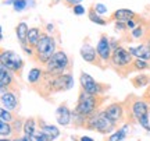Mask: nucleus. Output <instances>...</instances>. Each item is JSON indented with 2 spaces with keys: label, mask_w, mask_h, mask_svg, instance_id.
<instances>
[{
  "label": "nucleus",
  "mask_w": 150,
  "mask_h": 141,
  "mask_svg": "<svg viewBox=\"0 0 150 141\" xmlns=\"http://www.w3.org/2000/svg\"><path fill=\"white\" fill-rule=\"evenodd\" d=\"M96 50L100 60L103 62V64L107 67L110 64V59H111V54H112L111 39L107 37V34H102L100 35V38H99L96 45Z\"/></svg>",
  "instance_id": "6e6552de"
},
{
  "label": "nucleus",
  "mask_w": 150,
  "mask_h": 141,
  "mask_svg": "<svg viewBox=\"0 0 150 141\" xmlns=\"http://www.w3.org/2000/svg\"><path fill=\"white\" fill-rule=\"evenodd\" d=\"M43 74H45V69H42V67H32V69L29 70L27 78H28L29 85H31L33 89L40 84V81H42V78H43Z\"/></svg>",
  "instance_id": "f3484780"
},
{
  "label": "nucleus",
  "mask_w": 150,
  "mask_h": 141,
  "mask_svg": "<svg viewBox=\"0 0 150 141\" xmlns=\"http://www.w3.org/2000/svg\"><path fill=\"white\" fill-rule=\"evenodd\" d=\"M13 141H21V138H14Z\"/></svg>",
  "instance_id": "ea45409f"
},
{
  "label": "nucleus",
  "mask_w": 150,
  "mask_h": 141,
  "mask_svg": "<svg viewBox=\"0 0 150 141\" xmlns=\"http://www.w3.org/2000/svg\"><path fill=\"white\" fill-rule=\"evenodd\" d=\"M88 18H89V21H92L93 24H97V25H106V24L110 21V20L103 18V16H100L99 13H96V10H95L93 4L88 9Z\"/></svg>",
  "instance_id": "aec40b11"
},
{
  "label": "nucleus",
  "mask_w": 150,
  "mask_h": 141,
  "mask_svg": "<svg viewBox=\"0 0 150 141\" xmlns=\"http://www.w3.org/2000/svg\"><path fill=\"white\" fill-rule=\"evenodd\" d=\"M150 67L149 62L145 59H135L134 63H132V70L134 71H143V70H147Z\"/></svg>",
  "instance_id": "a878e982"
},
{
  "label": "nucleus",
  "mask_w": 150,
  "mask_h": 141,
  "mask_svg": "<svg viewBox=\"0 0 150 141\" xmlns=\"http://www.w3.org/2000/svg\"><path fill=\"white\" fill-rule=\"evenodd\" d=\"M27 7H28L27 0H16V1H14V4H13V9H14V11H17V13L24 11Z\"/></svg>",
  "instance_id": "c85d7f7f"
},
{
  "label": "nucleus",
  "mask_w": 150,
  "mask_h": 141,
  "mask_svg": "<svg viewBox=\"0 0 150 141\" xmlns=\"http://www.w3.org/2000/svg\"><path fill=\"white\" fill-rule=\"evenodd\" d=\"M81 141H95V140L91 138V137H88V136H83V137H81Z\"/></svg>",
  "instance_id": "e433bc0d"
},
{
  "label": "nucleus",
  "mask_w": 150,
  "mask_h": 141,
  "mask_svg": "<svg viewBox=\"0 0 150 141\" xmlns=\"http://www.w3.org/2000/svg\"><path fill=\"white\" fill-rule=\"evenodd\" d=\"M14 134V130H13V125L11 123H7V122H1L0 123V136L6 138V137H10Z\"/></svg>",
  "instance_id": "393cba45"
},
{
  "label": "nucleus",
  "mask_w": 150,
  "mask_h": 141,
  "mask_svg": "<svg viewBox=\"0 0 150 141\" xmlns=\"http://www.w3.org/2000/svg\"><path fill=\"white\" fill-rule=\"evenodd\" d=\"M43 69L46 71H49L50 74L59 76V74L70 73L71 69H72V62H71L70 56L65 53L64 50H57L49 59L47 63L43 66Z\"/></svg>",
  "instance_id": "7ed1b4c3"
},
{
  "label": "nucleus",
  "mask_w": 150,
  "mask_h": 141,
  "mask_svg": "<svg viewBox=\"0 0 150 141\" xmlns=\"http://www.w3.org/2000/svg\"><path fill=\"white\" fill-rule=\"evenodd\" d=\"M28 32H29V27H28L27 22H18L16 27V34H17V39L21 46H25L27 45V38H28Z\"/></svg>",
  "instance_id": "a211bd4d"
},
{
  "label": "nucleus",
  "mask_w": 150,
  "mask_h": 141,
  "mask_svg": "<svg viewBox=\"0 0 150 141\" xmlns=\"http://www.w3.org/2000/svg\"><path fill=\"white\" fill-rule=\"evenodd\" d=\"M149 102L145 101L143 98L140 99V98H135L132 103H131V112H132V116H134L136 122L142 117V116H145L146 113H149Z\"/></svg>",
  "instance_id": "ddd939ff"
},
{
  "label": "nucleus",
  "mask_w": 150,
  "mask_h": 141,
  "mask_svg": "<svg viewBox=\"0 0 150 141\" xmlns=\"http://www.w3.org/2000/svg\"><path fill=\"white\" fill-rule=\"evenodd\" d=\"M40 131H43V133L47 136L49 141L56 140V138L60 136V130L53 125H45V123H42V126H40Z\"/></svg>",
  "instance_id": "412c9836"
},
{
  "label": "nucleus",
  "mask_w": 150,
  "mask_h": 141,
  "mask_svg": "<svg viewBox=\"0 0 150 141\" xmlns=\"http://www.w3.org/2000/svg\"><path fill=\"white\" fill-rule=\"evenodd\" d=\"M0 64L4 66L6 69H8L11 73L17 74L18 77H21L22 69L25 66V62L21 59V56L16 53L14 50H1L0 54Z\"/></svg>",
  "instance_id": "423d86ee"
},
{
  "label": "nucleus",
  "mask_w": 150,
  "mask_h": 141,
  "mask_svg": "<svg viewBox=\"0 0 150 141\" xmlns=\"http://www.w3.org/2000/svg\"><path fill=\"white\" fill-rule=\"evenodd\" d=\"M35 56H33V62H36L39 64L45 66L49 62V59L53 56L57 50V42L54 39L53 35L47 34L46 31H42V35H40V39L38 45L35 46Z\"/></svg>",
  "instance_id": "f03ea898"
},
{
  "label": "nucleus",
  "mask_w": 150,
  "mask_h": 141,
  "mask_svg": "<svg viewBox=\"0 0 150 141\" xmlns=\"http://www.w3.org/2000/svg\"><path fill=\"white\" fill-rule=\"evenodd\" d=\"M128 130H129V126L128 125H125L124 127H121L120 130H117V131H114L111 136L108 137L106 141H122L125 137H127V133H128Z\"/></svg>",
  "instance_id": "b1692460"
},
{
  "label": "nucleus",
  "mask_w": 150,
  "mask_h": 141,
  "mask_svg": "<svg viewBox=\"0 0 150 141\" xmlns=\"http://www.w3.org/2000/svg\"><path fill=\"white\" fill-rule=\"evenodd\" d=\"M131 37L134 39H142L146 37V31H145V27L142 25V24H139L138 27L135 28V29H132L131 31Z\"/></svg>",
  "instance_id": "cd10ccee"
},
{
  "label": "nucleus",
  "mask_w": 150,
  "mask_h": 141,
  "mask_svg": "<svg viewBox=\"0 0 150 141\" xmlns=\"http://www.w3.org/2000/svg\"><path fill=\"white\" fill-rule=\"evenodd\" d=\"M0 141H13V140H10V138L7 137V138H1V140H0Z\"/></svg>",
  "instance_id": "58836bf2"
},
{
  "label": "nucleus",
  "mask_w": 150,
  "mask_h": 141,
  "mask_svg": "<svg viewBox=\"0 0 150 141\" xmlns=\"http://www.w3.org/2000/svg\"><path fill=\"white\" fill-rule=\"evenodd\" d=\"M104 113L107 115V117L111 120V122H114V123L117 125V123H120V122L124 119V105L121 102L110 103L108 106H106Z\"/></svg>",
  "instance_id": "f8f14e48"
},
{
  "label": "nucleus",
  "mask_w": 150,
  "mask_h": 141,
  "mask_svg": "<svg viewBox=\"0 0 150 141\" xmlns=\"http://www.w3.org/2000/svg\"><path fill=\"white\" fill-rule=\"evenodd\" d=\"M33 141H49V138L43 131H36V134L33 136Z\"/></svg>",
  "instance_id": "72a5a7b5"
},
{
  "label": "nucleus",
  "mask_w": 150,
  "mask_h": 141,
  "mask_svg": "<svg viewBox=\"0 0 150 141\" xmlns=\"http://www.w3.org/2000/svg\"><path fill=\"white\" fill-rule=\"evenodd\" d=\"M21 141H33V137H29L24 134V137H21Z\"/></svg>",
  "instance_id": "c9c22d12"
},
{
  "label": "nucleus",
  "mask_w": 150,
  "mask_h": 141,
  "mask_svg": "<svg viewBox=\"0 0 150 141\" xmlns=\"http://www.w3.org/2000/svg\"><path fill=\"white\" fill-rule=\"evenodd\" d=\"M79 85L81 89H83L85 92L92 94V95H97V97H103L106 91H108V85H104L102 82L96 81L92 76H89L88 73H81L79 74Z\"/></svg>",
  "instance_id": "0eeeda50"
},
{
  "label": "nucleus",
  "mask_w": 150,
  "mask_h": 141,
  "mask_svg": "<svg viewBox=\"0 0 150 141\" xmlns=\"http://www.w3.org/2000/svg\"><path fill=\"white\" fill-rule=\"evenodd\" d=\"M60 1H61V0H52V4H50V6H56V4H59Z\"/></svg>",
  "instance_id": "4c0bfd02"
},
{
  "label": "nucleus",
  "mask_w": 150,
  "mask_h": 141,
  "mask_svg": "<svg viewBox=\"0 0 150 141\" xmlns=\"http://www.w3.org/2000/svg\"><path fill=\"white\" fill-rule=\"evenodd\" d=\"M85 127L89 129V130L99 131L102 134H107V133H110V131L115 129V123L108 119L107 115L104 113V110H102V112H96V113L91 115L86 119Z\"/></svg>",
  "instance_id": "39448f33"
},
{
  "label": "nucleus",
  "mask_w": 150,
  "mask_h": 141,
  "mask_svg": "<svg viewBox=\"0 0 150 141\" xmlns=\"http://www.w3.org/2000/svg\"><path fill=\"white\" fill-rule=\"evenodd\" d=\"M40 35H42V29L39 27H32L29 28V32H28V38H27V45L31 46V48H35L40 39Z\"/></svg>",
  "instance_id": "6ab92c4d"
},
{
  "label": "nucleus",
  "mask_w": 150,
  "mask_h": 141,
  "mask_svg": "<svg viewBox=\"0 0 150 141\" xmlns=\"http://www.w3.org/2000/svg\"><path fill=\"white\" fill-rule=\"evenodd\" d=\"M104 97H97V95H92V94L85 92L83 89H81L79 97H78V103L75 110L78 113L83 115L86 117H89L91 115L96 113V110L99 109V106L103 103Z\"/></svg>",
  "instance_id": "20e7f679"
},
{
  "label": "nucleus",
  "mask_w": 150,
  "mask_h": 141,
  "mask_svg": "<svg viewBox=\"0 0 150 141\" xmlns=\"http://www.w3.org/2000/svg\"><path fill=\"white\" fill-rule=\"evenodd\" d=\"M114 28H115L117 31H121V32L128 31V28H127V22H121V21H115V22H114Z\"/></svg>",
  "instance_id": "473e14b6"
},
{
  "label": "nucleus",
  "mask_w": 150,
  "mask_h": 141,
  "mask_svg": "<svg viewBox=\"0 0 150 141\" xmlns=\"http://www.w3.org/2000/svg\"><path fill=\"white\" fill-rule=\"evenodd\" d=\"M0 101H1V106L7 110H11L14 112L20 108V101H18V97L17 94L18 91H11V89H7V88H0Z\"/></svg>",
  "instance_id": "9d476101"
},
{
  "label": "nucleus",
  "mask_w": 150,
  "mask_h": 141,
  "mask_svg": "<svg viewBox=\"0 0 150 141\" xmlns=\"http://www.w3.org/2000/svg\"><path fill=\"white\" fill-rule=\"evenodd\" d=\"M24 134L25 136H29V137H33L36 134V120L33 119V117H29L24 122Z\"/></svg>",
  "instance_id": "5701e85b"
},
{
  "label": "nucleus",
  "mask_w": 150,
  "mask_h": 141,
  "mask_svg": "<svg viewBox=\"0 0 150 141\" xmlns=\"http://www.w3.org/2000/svg\"><path fill=\"white\" fill-rule=\"evenodd\" d=\"M11 125H13V130H14V134H16V136H18V134L21 133V130L24 129V122H22L21 119H17V117Z\"/></svg>",
  "instance_id": "c756f323"
},
{
  "label": "nucleus",
  "mask_w": 150,
  "mask_h": 141,
  "mask_svg": "<svg viewBox=\"0 0 150 141\" xmlns=\"http://www.w3.org/2000/svg\"><path fill=\"white\" fill-rule=\"evenodd\" d=\"M138 14L135 11L129 10V9H118L111 14L110 21H121V22H127L132 18H138Z\"/></svg>",
  "instance_id": "dca6fc26"
},
{
  "label": "nucleus",
  "mask_w": 150,
  "mask_h": 141,
  "mask_svg": "<svg viewBox=\"0 0 150 141\" xmlns=\"http://www.w3.org/2000/svg\"><path fill=\"white\" fill-rule=\"evenodd\" d=\"M0 88H7L11 91H18L17 80L14 77V73H11L8 69L0 64Z\"/></svg>",
  "instance_id": "9b49d317"
},
{
  "label": "nucleus",
  "mask_w": 150,
  "mask_h": 141,
  "mask_svg": "<svg viewBox=\"0 0 150 141\" xmlns=\"http://www.w3.org/2000/svg\"><path fill=\"white\" fill-rule=\"evenodd\" d=\"M149 115H150V110H149Z\"/></svg>",
  "instance_id": "a19ab883"
},
{
  "label": "nucleus",
  "mask_w": 150,
  "mask_h": 141,
  "mask_svg": "<svg viewBox=\"0 0 150 141\" xmlns=\"http://www.w3.org/2000/svg\"><path fill=\"white\" fill-rule=\"evenodd\" d=\"M131 54L135 59H145L149 62L150 60V39H147L146 42L138 45V46H131L128 48Z\"/></svg>",
  "instance_id": "4468645a"
},
{
  "label": "nucleus",
  "mask_w": 150,
  "mask_h": 141,
  "mask_svg": "<svg viewBox=\"0 0 150 141\" xmlns=\"http://www.w3.org/2000/svg\"><path fill=\"white\" fill-rule=\"evenodd\" d=\"M0 119H1V122L13 123V122L16 120V116L13 115V112H11V110H7V109L1 108V110H0Z\"/></svg>",
  "instance_id": "bb28decb"
},
{
  "label": "nucleus",
  "mask_w": 150,
  "mask_h": 141,
  "mask_svg": "<svg viewBox=\"0 0 150 141\" xmlns=\"http://www.w3.org/2000/svg\"><path fill=\"white\" fill-rule=\"evenodd\" d=\"M56 120H57V123L60 126H68L71 123V120H72V112H71L68 106H65V105H61L57 108L56 110Z\"/></svg>",
  "instance_id": "2eb2a0df"
},
{
  "label": "nucleus",
  "mask_w": 150,
  "mask_h": 141,
  "mask_svg": "<svg viewBox=\"0 0 150 141\" xmlns=\"http://www.w3.org/2000/svg\"><path fill=\"white\" fill-rule=\"evenodd\" d=\"M135 57L131 54L128 49H125L124 46H118L112 50L111 59H110V67L114 69V71L118 76L127 77L128 74L134 73L132 70V63H134Z\"/></svg>",
  "instance_id": "f257e3e1"
},
{
  "label": "nucleus",
  "mask_w": 150,
  "mask_h": 141,
  "mask_svg": "<svg viewBox=\"0 0 150 141\" xmlns=\"http://www.w3.org/2000/svg\"><path fill=\"white\" fill-rule=\"evenodd\" d=\"M131 82H132V85L135 88H143V87H147L150 84V76L147 74H143V73H140L138 76H135L131 78Z\"/></svg>",
  "instance_id": "4be33fe9"
},
{
  "label": "nucleus",
  "mask_w": 150,
  "mask_h": 141,
  "mask_svg": "<svg viewBox=\"0 0 150 141\" xmlns=\"http://www.w3.org/2000/svg\"><path fill=\"white\" fill-rule=\"evenodd\" d=\"M79 54H81V57L85 60L86 63L96 66V67H100V69H106V66L103 64V62L100 60L99 54H97L96 48H93V46L89 44V41L83 42V45L81 46Z\"/></svg>",
  "instance_id": "1a4fd4ad"
},
{
  "label": "nucleus",
  "mask_w": 150,
  "mask_h": 141,
  "mask_svg": "<svg viewBox=\"0 0 150 141\" xmlns=\"http://www.w3.org/2000/svg\"><path fill=\"white\" fill-rule=\"evenodd\" d=\"M83 0H64V4L67 6V7H74V6H76V4H81Z\"/></svg>",
  "instance_id": "f704fd0d"
},
{
  "label": "nucleus",
  "mask_w": 150,
  "mask_h": 141,
  "mask_svg": "<svg viewBox=\"0 0 150 141\" xmlns=\"http://www.w3.org/2000/svg\"><path fill=\"white\" fill-rule=\"evenodd\" d=\"M93 7H95L96 13H99L100 16H103V14H106V13H107V7L103 4V3H96V4H93Z\"/></svg>",
  "instance_id": "7c9ffc66"
},
{
  "label": "nucleus",
  "mask_w": 150,
  "mask_h": 141,
  "mask_svg": "<svg viewBox=\"0 0 150 141\" xmlns=\"http://www.w3.org/2000/svg\"><path fill=\"white\" fill-rule=\"evenodd\" d=\"M72 13H74L75 16H83L85 14V7L82 4H76L72 7Z\"/></svg>",
  "instance_id": "2f4dec72"
}]
</instances>
